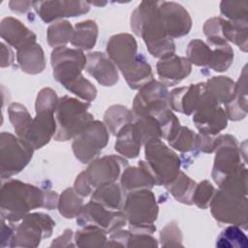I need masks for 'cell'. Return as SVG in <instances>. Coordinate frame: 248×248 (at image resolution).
Instances as JSON below:
<instances>
[{"mask_svg": "<svg viewBox=\"0 0 248 248\" xmlns=\"http://www.w3.org/2000/svg\"><path fill=\"white\" fill-rule=\"evenodd\" d=\"M131 232V231H130ZM159 246L158 240L150 233L143 232H132L128 239L127 247H149L157 248Z\"/></svg>", "mask_w": 248, "mask_h": 248, "instance_id": "cell-48", "label": "cell"}, {"mask_svg": "<svg viewBox=\"0 0 248 248\" xmlns=\"http://www.w3.org/2000/svg\"><path fill=\"white\" fill-rule=\"evenodd\" d=\"M143 166L152 175L155 185L166 186L180 172L182 161L176 152L161 139H153L143 144Z\"/></svg>", "mask_w": 248, "mask_h": 248, "instance_id": "cell-5", "label": "cell"}, {"mask_svg": "<svg viewBox=\"0 0 248 248\" xmlns=\"http://www.w3.org/2000/svg\"><path fill=\"white\" fill-rule=\"evenodd\" d=\"M170 148L182 153H199L197 149V134L185 126H180L177 132L168 140Z\"/></svg>", "mask_w": 248, "mask_h": 248, "instance_id": "cell-39", "label": "cell"}, {"mask_svg": "<svg viewBox=\"0 0 248 248\" xmlns=\"http://www.w3.org/2000/svg\"><path fill=\"white\" fill-rule=\"evenodd\" d=\"M247 67L244 66L238 80L235 82L234 96L225 105V112L229 120L239 121L247 116L248 101H247Z\"/></svg>", "mask_w": 248, "mask_h": 248, "instance_id": "cell-26", "label": "cell"}, {"mask_svg": "<svg viewBox=\"0 0 248 248\" xmlns=\"http://www.w3.org/2000/svg\"><path fill=\"white\" fill-rule=\"evenodd\" d=\"M130 25L153 57L162 59L175 53L174 41L167 36L161 21L159 1H141L131 15Z\"/></svg>", "mask_w": 248, "mask_h": 248, "instance_id": "cell-2", "label": "cell"}, {"mask_svg": "<svg viewBox=\"0 0 248 248\" xmlns=\"http://www.w3.org/2000/svg\"><path fill=\"white\" fill-rule=\"evenodd\" d=\"M86 61V55L79 49L68 46L54 48L50 54L52 76L64 87L82 76Z\"/></svg>", "mask_w": 248, "mask_h": 248, "instance_id": "cell-11", "label": "cell"}, {"mask_svg": "<svg viewBox=\"0 0 248 248\" xmlns=\"http://www.w3.org/2000/svg\"><path fill=\"white\" fill-rule=\"evenodd\" d=\"M15 54L5 43H1V68L9 67L13 64Z\"/></svg>", "mask_w": 248, "mask_h": 248, "instance_id": "cell-54", "label": "cell"}, {"mask_svg": "<svg viewBox=\"0 0 248 248\" xmlns=\"http://www.w3.org/2000/svg\"><path fill=\"white\" fill-rule=\"evenodd\" d=\"M64 88H66L78 98L88 103L93 102L96 99L98 93L95 85L90 80L85 78L83 75L66 84Z\"/></svg>", "mask_w": 248, "mask_h": 248, "instance_id": "cell-43", "label": "cell"}, {"mask_svg": "<svg viewBox=\"0 0 248 248\" xmlns=\"http://www.w3.org/2000/svg\"><path fill=\"white\" fill-rule=\"evenodd\" d=\"M126 194L116 182L100 186L91 194V200L110 210H121Z\"/></svg>", "mask_w": 248, "mask_h": 248, "instance_id": "cell-30", "label": "cell"}, {"mask_svg": "<svg viewBox=\"0 0 248 248\" xmlns=\"http://www.w3.org/2000/svg\"><path fill=\"white\" fill-rule=\"evenodd\" d=\"M121 74L129 87L134 90H139L154 79L152 68L142 53H139L136 62Z\"/></svg>", "mask_w": 248, "mask_h": 248, "instance_id": "cell-29", "label": "cell"}, {"mask_svg": "<svg viewBox=\"0 0 248 248\" xmlns=\"http://www.w3.org/2000/svg\"><path fill=\"white\" fill-rule=\"evenodd\" d=\"M75 232L71 229L64 230L63 233L54 238L50 247H75Z\"/></svg>", "mask_w": 248, "mask_h": 248, "instance_id": "cell-52", "label": "cell"}, {"mask_svg": "<svg viewBox=\"0 0 248 248\" xmlns=\"http://www.w3.org/2000/svg\"><path fill=\"white\" fill-rule=\"evenodd\" d=\"M75 244L77 247H107L108 238L103 230L86 226L80 227L75 232Z\"/></svg>", "mask_w": 248, "mask_h": 248, "instance_id": "cell-38", "label": "cell"}, {"mask_svg": "<svg viewBox=\"0 0 248 248\" xmlns=\"http://www.w3.org/2000/svg\"><path fill=\"white\" fill-rule=\"evenodd\" d=\"M208 105L218 104L207 93L205 82L176 87L169 93L170 109L186 115H192L196 110Z\"/></svg>", "mask_w": 248, "mask_h": 248, "instance_id": "cell-12", "label": "cell"}, {"mask_svg": "<svg viewBox=\"0 0 248 248\" xmlns=\"http://www.w3.org/2000/svg\"><path fill=\"white\" fill-rule=\"evenodd\" d=\"M214 153L211 177L217 186L239 166L246 164V155L242 153L240 144L230 134L218 135Z\"/></svg>", "mask_w": 248, "mask_h": 248, "instance_id": "cell-9", "label": "cell"}, {"mask_svg": "<svg viewBox=\"0 0 248 248\" xmlns=\"http://www.w3.org/2000/svg\"><path fill=\"white\" fill-rule=\"evenodd\" d=\"M90 106L88 102L68 95L59 98L54 113L56 132L53 140L68 141L82 132L94 120L88 111Z\"/></svg>", "mask_w": 248, "mask_h": 248, "instance_id": "cell-3", "label": "cell"}, {"mask_svg": "<svg viewBox=\"0 0 248 248\" xmlns=\"http://www.w3.org/2000/svg\"><path fill=\"white\" fill-rule=\"evenodd\" d=\"M156 72L159 81L167 86H174L191 74L192 64L186 57L174 53L159 59L156 64Z\"/></svg>", "mask_w": 248, "mask_h": 248, "instance_id": "cell-22", "label": "cell"}, {"mask_svg": "<svg viewBox=\"0 0 248 248\" xmlns=\"http://www.w3.org/2000/svg\"><path fill=\"white\" fill-rule=\"evenodd\" d=\"M16 62L25 74H41L46 69L44 49L37 42L29 44L16 50Z\"/></svg>", "mask_w": 248, "mask_h": 248, "instance_id": "cell-27", "label": "cell"}, {"mask_svg": "<svg viewBox=\"0 0 248 248\" xmlns=\"http://www.w3.org/2000/svg\"><path fill=\"white\" fill-rule=\"evenodd\" d=\"M10 10L16 14H25L34 7V1H10Z\"/></svg>", "mask_w": 248, "mask_h": 248, "instance_id": "cell-53", "label": "cell"}, {"mask_svg": "<svg viewBox=\"0 0 248 248\" xmlns=\"http://www.w3.org/2000/svg\"><path fill=\"white\" fill-rule=\"evenodd\" d=\"M221 32L223 38L234 44L240 50L248 49V21H232L221 16Z\"/></svg>", "mask_w": 248, "mask_h": 248, "instance_id": "cell-33", "label": "cell"}, {"mask_svg": "<svg viewBox=\"0 0 248 248\" xmlns=\"http://www.w3.org/2000/svg\"><path fill=\"white\" fill-rule=\"evenodd\" d=\"M75 191L82 198H86L92 194L94 191L93 187L90 185L87 177L85 176L84 170H82L76 178L74 182V187Z\"/></svg>", "mask_w": 248, "mask_h": 248, "instance_id": "cell-50", "label": "cell"}, {"mask_svg": "<svg viewBox=\"0 0 248 248\" xmlns=\"http://www.w3.org/2000/svg\"><path fill=\"white\" fill-rule=\"evenodd\" d=\"M98 30L97 23L92 19H86L76 23L71 41L72 46L81 51L92 49L97 43Z\"/></svg>", "mask_w": 248, "mask_h": 248, "instance_id": "cell-31", "label": "cell"}, {"mask_svg": "<svg viewBox=\"0 0 248 248\" xmlns=\"http://www.w3.org/2000/svg\"><path fill=\"white\" fill-rule=\"evenodd\" d=\"M40 16L46 22L63 19L65 17H76L85 15L90 10L87 1L74 0H53V1H34L33 7Z\"/></svg>", "mask_w": 248, "mask_h": 248, "instance_id": "cell-17", "label": "cell"}, {"mask_svg": "<svg viewBox=\"0 0 248 248\" xmlns=\"http://www.w3.org/2000/svg\"><path fill=\"white\" fill-rule=\"evenodd\" d=\"M77 224L79 227H95L110 233L122 229L127 224V220L122 210H110L90 200L77 217Z\"/></svg>", "mask_w": 248, "mask_h": 248, "instance_id": "cell-14", "label": "cell"}, {"mask_svg": "<svg viewBox=\"0 0 248 248\" xmlns=\"http://www.w3.org/2000/svg\"><path fill=\"white\" fill-rule=\"evenodd\" d=\"M205 88L218 105H226L234 96L235 81L225 76L212 77L205 81Z\"/></svg>", "mask_w": 248, "mask_h": 248, "instance_id": "cell-32", "label": "cell"}, {"mask_svg": "<svg viewBox=\"0 0 248 248\" xmlns=\"http://www.w3.org/2000/svg\"><path fill=\"white\" fill-rule=\"evenodd\" d=\"M34 148L23 139L8 132L0 134V171L2 179L19 173L29 164Z\"/></svg>", "mask_w": 248, "mask_h": 248, "instance_id": "cell-6", "label": "cell"}, {"mask_svg": "<svg viewBox=\"0 0 248 248\" xmlns=\"http://www.w3.org/2000/svg\"><path fill=\"white\" fill-rule=\"evenodd\" d=\"M54 220L44 212H29L15 227L16 233L12 247H38L41 241L52 235Z\"/></svg>", "mask_w": 248, "mask_h": 248, "instance_id": "cell-8", "label": "cell"}, {"mask_svg": "<svg viewBox=\"0 0 248 248\" xmlns=\"http://www.w3.org/2000/svg\"><path fill=\"white\" fill-rule=\"evenodd\" d=\"M143 145L140 131L133 121L125 125L116 135L114 150L124 158L135 159L140 152Z\"/></svg>", "mask_w": 248, "mask_h": 248, "instance_id": "cell-24", "label": "cell"}, {"mask_svg": "<svg viewBox=\"0 0 248 248\" xmlns=\"http://www.w3.org/2000/svg\"><path fill=\"white\" fill-rule=\"evenodd\" d=\"M132 232L153 234L158 218L159 206L154 193L144 189L127 193L121 209Z\"/></svg>", "mask_w": 248, "mask_h": 248, "instance_id": "cell-4", "label": "cell"}, {"mask_svg": "<svg viewBox=\"0 0 248 248\" xmlns=\"http://www.w3.org/2000/svg\"><path fill=\"white\" fill-rule=\"evenodd\" d=\"M216 246L220 248H246L248 238L243 229L236 225H228L218 235Z\"/></svg>", "mask_w": 248, "mask_h": 248, "instance_id": "cell-41", "label": "cell"}, {"mask_svg": "<svg viewBox=\"0 0 248 248\" xmlns=\"http://www.w3.org/2000/svg\"><path fill=\"white\" fill-rule=\"evenodd\" d=\"M0 35L3 41L16 50L36 42V34L27 28L19 19L7 16L1 20Z\"/></svg>", "mask_w": 248, "mask_h": 248, "instance_id": "cell-23", "label": "cell"}, {"mask_svg": "<svg viewBox=\"0 0 248 248\" xmlns=\"http://www.w3.org/2000/svg\"><path fill=\"white\" fill-rule=\"evenodd\" d=\"M160 242L163 247L183 246V234L177 222L170 221L161 230Z\"/></svg>", "mask_w": 248, "mask_h": 248, "instance_id": "cell-47", "label": "cell"}, {"mask_svg": "<svg viewBox=\"0 0 248 248\" xmlns=\"http://www.w3.org/2000/svg\"><path fill=\"white\" fill-rule=\"evenodd\" d=\"M0 214L11 224H16L37 208L52 210L57 208L59 196L56 192L17 179H8L0 192Z\"/></svg>", "mask_w": 248, "mask_h": 248, "instance_id": "cell-1", "label": "cell"}, {"mask_svg": "<svg viewBox=\"0 0 248 248\" xmlns=\"http://www.w3.org/2000/svg\"><path fill=\"white\" fill-rule=\"evenodd\" d=\"M216 191L217 189L209 180H202L197 183L193 194V204L202 209L208 208Z\"/></svg>", "mask_w": 248, "mask_h": 248, "instance_id": "cell-46", "label": "cell"}, {"mask_svg": "<svg viewBox=\"0 0 248 248\" xmlns=\"http://www.w3.org/2000/svg\"><path fill=\"white\" fill-rule=\"evenodd\" d=\"M74 34V26L67 19L58 20L51 23L46 30V40L49 46L53 49L66 46L68 43H71Z\"/></svg>", "mask_w": 248, "mask_h": 248, "instance_id": "cell-37", "label": "cell"}, {"mask_svg": "<svg viewBox=\"0 0 248 248\" xmlns=\"http://www.w3.org/2000/svg\"><path fill=\"white\" fill-rule=\"evenodd\" d=\"M126 167H128L126 158L121 155L110 154L98 157L90 162L84 170V173L90 185L93 189H96L116 182Z\"/></svg>", "mask_w": 248, "mask_h": 248, "instance_id": "cell-15", "label": "cell"}, {"mask_svg": "<svg viewBox=\"0 0 248 248\" xmlns=\"http://www.w3.org/2000/svg\"><path fill=\"white\" fill-rule=\"evenodd\" d=\"M85 71L105 87L115 85L119 79L118 69L107 53L93 51L86 54Z\"/></svg>", "mask_w": 248, "mask_h": 248, "instance_id": "cell-20", "label": "cell"}, {"mask_svg": "<svg viewBox=\"0 0 248 248\" xmlns=\"http://www.w3.org/2000/svg\"><path fill=\"white\" fill-rule=\"evenodd\" d=\"M89 5H93V6H98V7H104L108 4V2H96V1H87Z\"/></svg>", "mask_w": 248, "mask_h": 248, "instance_id": "cell-55", "label": "cell"}, {"mask_svg": "<svg viewBox=\"0 0 248 248\" xmlns=\"http://www.w3.org/2000/svg\"><path fill=\"white\" fill-rule=\"evenodd\" d=\"M6 219L1 217V248L12 247V243L16 233L15 227H11L8 223H6Z\"/></svg>", "mask_w": 248, "mask_h": 248, "instance_id": "cell-51", "label": "cell"}, {"mask_svg": "<svg viewBox=\"0 0 248 248\" xmlns=\"http://www.w3.org/2000/svg\"><path fill=\"white\" fill-rule=\"evenodd\" d=\"M107 54L118 71L123 73L136 62L139 56L138 43L129 33L112 35L107 43Z\"/></svg>", "mask_w": 248, "mask_h": 248, "instance_id": "cell-19", "label": "cell"}, {"mask_svg": "<svg viewBox=\"0 0 248 248\" xmlns=\"http://www.w3.org/2000/svg\"><path fill=\"white\" fill-rule=\"evenodd\" d=\"M159 14L165 32L170 39L181 38L191 31L192 17L181 4L159 1Z\"/></svg>", "mask_w": 248, "mask_h": 248, "instance_id": "cell-16", "label": "cell"}, {"mask_svg": "<svg viewBox=\"0 0 248 248\" xmlns=\"http://www.w3.org/2000/svg\"><path fill=\"white\" fill-rule=\"evenodd\" d=\"M217 136L197 134V149L202 153H213L217 144Z\"/></svg>", "mask_w": 248, "mask_h": 248, "instance_id": "cell-49", "label": "cell"}, {"mask_svg": "<svg viewBox=\"0 0 248 248\" xmlns=\"http://www.w3.org/2000/svg\"><path fill=\"white\" fill-rule=\"evenodd\" d=\"M210 212L221 225H236L247 230V196L218 189L210 202Z\"/></svg>", "mask_w": 248, "mask_h": 248, "instance_id": "cell-7", "label": "cell"}, {"mask_svg": "<svg viewBox=\"0 0 248 248\" xmlns=\"http://www.w3.org/2000/svg\"><path fill=\"white\" fill-rule=\"evenodd\" d=\"M120 186L125 194L148 189L151 190L155 186V181L142 161L138 162L137 167H126L120 175Z\"/></svg>", "mask_w": 248, "mask_h": 248, "instance_id": "cell-25", "label": "cell"}, {"mask_svg": "<svg viewBox=\"0 0 248 248\" xmlns=\"http://www.w3.org/2000/svg\"><path fill=\"white\" fill-rule=\"evenodd\" d=\"M134 122L136 123L143 144L153 139H161L162 133L159 122L157 119L150 115H144L140 117H135Z\"/></svg>", "mask_w": 248, "mask_h": 248, "instance_id": "cell-45", "label": "cell"}, {"mask_svg": "<svg viewBox=\"0 0 248 248\" xmlns=\"http://www.w3.org/2000/svg\"><path fill=\"white\" fill-rule=\"evenodd\" d=\"M220 13L223 18L232 21H248L247 1H221Z\"/></svg>", "mask_w": 248, "mask_h": 248, "instance_id": "cell-44", "label": "cell"}, {"mask_svg": "<svg viewBox=\"0 0 248 248\" xmlns=\"http://www.w3.org/2000/svg\"><path fill=\"white\" fill-rule=\"evenodd\" d=\"M197 182L194 181L189 175L180 170L178 175L165 188L174 198L175 201L183 204H193V194Z\"/></svg>", "mask_w": 248, "mask_h": 248, "instance_id": "cell-34", "label": "cell"}, {"mask_svg": "<svg viewBox=\"0 0 248 248\" xmlns=\"http://www.w3.org/2000/svg\"><path fill=\"white\" fill-rule=\"evenodd\" d=\"M84 206L83 198L80 197L73 187L66 188L59 196L57 209L64 218H77Z\"/></svg>", "mask_w": 248, "mask_h": 248, "instance_id": "cell-36", "label": "cell"}, {"mask_svg": "<svg viewBox=\"0 0 248 248\" xmlns=\"http://www.w3.org/2000/svg\"><path fill=\"white\" fill-rule=\"evenodd\" d=\"M8 116L16 135L23 139L33 120L26 107L20 103H11L8 107Z\"/></svg>", "mask_w": 248, "mask_h": 248, "instance_id": "cell-40", "label": "cell"}, {"mask_svg": "<svg viewBox=\"0 0 248 248\" xmlns=\"http://www.w3.org/2000/svg\"><path fill=\"white\" fill-rule=\"evenodd\" d=\"M211 48L200 39L192 40L186 49V58L191 64L199 67H207L211 58Z\"/></svg>", "mask_w": 248, "mask_h": 248, "instance_id": "cell-42", "label": "cell"}, {"mask_svg": "<svg viewBox=\"0 0 248 248\" xmlns=\"http://www.w3.org/2000/svg\"><path fill=\"white\" fill-rule=\"evenodd\" d=\"M135 119L132 109L123 105H112L107 108L104 114V123L108 132L115 136L127 124Z\"/></svg>", "mask_w": 248, "mask_h": 248, "instance_id": "cell-35", "label": "cell"}, {"mask_svg": "<svg viewBox=\"0 0 248 248\" xmlns=\"http://www.w3.org/2000/svg\"><path fill=\"white\" fill-rule=\"evenodd\" d=\"M36 115L32 120L23 140H26L34 150H38L47 144L53 139L56 132L55 108H35Z\"/></svg>", "mask_w": 248, "mask_h": 248, "instance_id": "cell-18", "label": "cell"}, {"mask_svg": "<svg viewBox=\"0 0 248 248\" xmlns=\"http://www.w3.org/2000/svg\"><path fill=\"white\" fill-rule=\"evenodd\" d=\"M168 86L159 80H151L139 89L134 98L132 111L135 117L155 116L161 111L170 108L169 106Z\"/></svg>", "mask_w": 248, "mask_h": 248, "instance_id": "cell-13", "label": "cell"}, {"mask_svg": "<svg viewBox=\"0 0 248 248\" xmlns=\"http://www.w3.org/2000/svg\"><path fill=\"white\" fill-rule=\"evenodd\" d=\"M206 44L211 48V58L207 68L223 73L227 71L233 62L234 52L230 44L223 38L206 39Z\"/></svg>", "mask_w": 248, "mask_h": 248, "instance_id": "cell-28", "label": "cell"}, {"mask_svg": "<svg viewBox=\"0 0 248 248\" xmlns=\"http://www.w3.org/2000/svg\"><path fill=\"white\" fill-rule=\"evenodd\" d=\"M109 140V132L104 122L93 120L82 132L73 139L72 149L81 164L97 159Z\"/></svg>", "mask_w": 248, "mask_h": 248, "instance_id": "cell-10", "label": "cell"}, {"mask_svg": "<svg viewBox=\"0 0 248 248\" xmlns=\"http://www.w3.org/2000/svg\"><path fill=\"white\" fill-rule=\"evenodd\" d=\"M193 122L200 134L217 136L228 126V117L225 109L219 105H208L196 110Z\"/></svg>", "mask_w": 248, "mask_h": 248, "instance_id": "cell-21", "label": "cell"}]
</instances>
